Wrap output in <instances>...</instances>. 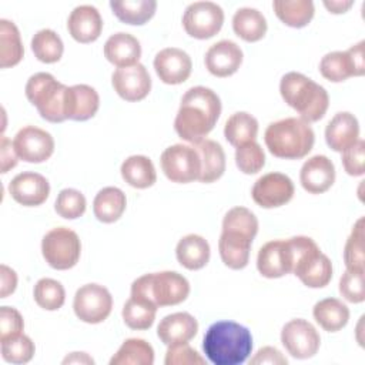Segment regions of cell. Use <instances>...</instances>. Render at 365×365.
<instances>
[{"label": "cell", "instance_id": "cell-7", "mask_svg": "<svg viewBox=\"0 0 365 365\" xmlns=\"http://www.w3.org/2000/svg\"><path fill=\"white\" fill-rule=\"evenodd\" d=\"M41 254L51 268L60 271L70 269L80 259V238L77 232L67 227L53 228L43 237Z\"/></svg>", "mask_w": 365, "mask_h": 365}, {"label": "cell", "instance_id": "cell-45", "mask_svg": "<svg viewBox=\"0 0 365 365\" xmlns=\"http://www.w3.org/2000/svg\"><path fill=\"white\" fill-rule=\"evenodd\" d=\"M235 163L244 174H255L265 164V154L261 145L255 141L242 144L235 150Z\"/></svg>", "mask_w": 365, "mask_h": 365}, {"label": "cell", "instance_id": "cell-17", "mask_svg": "<svg viewBox=\"0 0 365 365\" xmlns=\"http://www.w3.org/2000/svg\"><path fill=\"white\" fill-rule=\"evenodd\" d=\"M9 192L16 202L26 207H37L48 198L50 184L41 174L24 171L10 181Z\"/></svg>", "mask_w": 365, "mask_h": 365}, {"label": "cell", "instance_id": "cell-35", "mask_svg": "<svg viewBox=\"0 0 365 365\" xmlns=\"http://www.w3.org/2000/svg\"><path fill=\"white\" fill-rule=\"evenodd\" d=\"M110 7L114 16L125 23L141 26L147 23L155 13V0H111Z\"/></svg>", "mask_w": 365, "mask_h": 365}, {"label": "cell", "instance_id": "cell-23", "mask_svg": "<svg viewBox=\"0 0 365 365\" xmlns=\"http://www.w3.org/2000/svg\"><path fill=\"white\" fill-rule=\"evenodd\" d=\"M67 29L76 41L91 43L96 41L101 34L103 19L94 6L81 4L70 13Z\"/></svg>", "mask_w": 365, "mask_h": 365}, {"label": "cell", "instance_id": "cell-50", "mask_svg": "<svg viewBox=\"0 0 365 365\" xmlns=\"http://www.w3.org/2000/svg\"><path fill=\"white\" fill-rule=\"evenodd\" d=\"M24 321L21 314L13 307L0 308V341L23 332Z\"/></svg>", "mask_w": 365, "mask_h": 365}, {"label": "cell", "instance_id": "cell-20", "mask_svg": "<svg viewBox=\"0 0 365 365\" xmlns=\"http://www.w3.org/2000/svg\"><path fill=\"white\" fill-rule=\"evenodd\" d=\"M299 181L309 194H322L335 181V165L327 155H314L302 164Z\"/></svg>", "mask_w": 365, "mask_h": 365}, {"label": "cell", "instance_id": "cell-24", "mask_svg": "<svg viewBox=\"0 0 365 365\" xmlns=\"http://www.w3.org/2000/svg\"><path fill=\"white\" fill-rule=\"evenodd\" d=\"M197 331L198 322L188 312L170 314L164 317L157 327V335L160 341L167 346L175 344H187L197 335Z\"/></svg>", "mask_w": 365, "mask_h": 365}, {"label": "cell", "instance_id": "cell-47", "mask_svg": "<svg viewBox=\"0 0 365 365\" xmlns=\"http://www.w3.org/2000/svg\"><path fill=\"white\" fill-rule=\"evenodd\" d=\"M339 292L346 301L352 304L364 302L365 301L364 271L346 269L339 278Z\"/></svg>", "mask_w": 365, "mask_h": 365}, {"label": "cell", "instance_id": "cell-26", "mask_svg": "<svg viewBox=\"0 0 365 365\" xmlns=\"http://www.w3.org/2000/svg\"><path fill=\"white\" fill-rule=\"evenodd\" d=\"M100 107V97L96 88L87 84H76L67 88L66 114L67 120L86 121L96 115Z\"/></svg>", "mask_w": 365, "mask_h": 365}, {"label": "cell", "instance_id": "cell-37", "mask_svg": "<svg viewBox=\"0 0 365 365\" xmlns=\"http://www.w3.org/2000/svg\"><path fill=\"white\" fill-rule=\"evenodd\" d=\"M24 56L20 31L13 21L0 20V67L9 68L21 61Z\"/></svg>", "mask_w": 365, "mask_h": 365}, {"label": "cell", "instance_id": "cell-31", "mask_svg": "<svg viewBox=\"0 0 365 365\" xmlns=\"http://www.w3.org/2000/svg\"><path fill=\"white\" fill-rule=\"evenodd\" d=\"M312 315L322 329L336 332L348 324L349 309L336 298H325L314 305Z\"/></svg>", "mask_w": 365, "mask_h": 365}, {"label": "cell", "instance_id": "cell-21", "mask_svg": "<svg viewBox=\"0 0 365 365\" xmlns=\"http://www.w3.org/2000/svg\"><path fill=\"white\" fill-rule=\"evenodd\" d=\"M292 274L308 288H322L328 285L332 278V262L317 248L297 262Z\"/></svg>", "mask_w": 365, "mask_h": 365}, {"label": "cell", "instance_id": "cell-52", "mask_svg": "<svg viewBox=\"0 0 365 365\" xmlns=\"http://www.w3.org/2000/svg\"><path fill=\"white\" fill-rule=\"evenodd\" d=\"M17 154L14 151L13 143L6 137L1 135L0 138V163H1V173L6 174L9 170L17 165Z\"/></svg>", "mask_w": 365, "mask_h": 365}, {"label": "cell", "instance_id": "cell-25", "mask_svg": "<svg viewBox=\"0 0 365 365\" xmlns=\"http://www.w3.org/2000/svg\"><path fill=\"white\" fill-rule=\"evenodd\" d=\"M359 140V123L348 111L336 113L325 127V141L334 151L342 153Z\"/></svg>", "mask_w": 365, "mask_h": 365}, {"label": "cell", "instance_id": "cell-46", "mask_svg": "<svg viewBox=\"0 0 365 365\" xmlns=\"http://www.w3.org/2000/svg\"><path fill=\"white\" fill-rule=\"evenodd\" d=\"M222 230H235L241 231L252 238L258 232V220L252 211L245 207L231 208L222 220Z\"/></svg>", "mask_w": 365, "mask_h": 365}, {"label": "cell", "instance_id": "cell-22", "mask_svg": "<svg viewBox=\"0 0 365 365\" xmlns=\"http://www.w3.org/2000/svg\"><path fill=\"white\" fill-rule=\"evenodd\" d=\"M252 237L235 231L222 230L218 240V251L222 262L231 269H242L248 265Z\"/></svg>", "mask_w": 365, "mask_h": 365}, {"label": "cell", "instance_id": "cell-30", "mask_svg": "<svg viewBox=\"0 0 365 365\" xmlns=\"http://www.w3.org/2000/svg\"><path fill=\"white\" fill-rule=\"evenodd\" d=\"M125 194L117 187H104L93 201V211L98 221L111 224L117 221L125 211Z\"/></svg>", "mask_w": 365, "mask_h": 365}, {"label": "cell", "instance_id": "cell-54", "mask_svg": "<svg viewBox=\"0 0 365 365\" xmlns=\"http://www.w3.org/2000/svg\"><path fill=\"white\" fill-rule=\"evenodd\" d=\"M354 4V1L348 0V1H324V6L334 14H339V13H345L351 6Z\"/></svg>", "mask_w": 365, "mask_h": 365}, {"label": "cell", "instance_id": "cell-44", "mask_svg": "<svg viewBox=\"0 0 365 365\" xmlns=\"http://www.w3.org/2000/svg\"><path fill=\"white\" fill-rule=\"evenodd\" d=\"M86 197L76 188L61 190L54 202L56 212L66 220H76L81 217L86 212Z\"/></svg>", "mask_w": 365, "mask_h": 365}, {"label": "cell", "instance_id": "cell-12", "mask_svg": "<svg viewBox=\"0 0 365 365\" xmlns=\"http://www.w3.org/2000/svg\"><path fill=\"white\" fill-rule=\"evenodd\" d=\"M281 342L291 356L307 359L318 352L321 338L311 322L297 318L284 325L281 331Z\"/></svg>", "mask_w": 365, "mask_h": 365}, {"label": "cell", "instance_id": "cell-28", "mask_svg": "<svg viewBox=\"0 0 365 365\" xmlns=\"http://www.w3.org/2000/svg\"><path fill=\"white\" fill-rule=\"evenodd\" d=\"M192 145L201 160V173L198 181L205 184L217 181L225 171V153L222 147L217 141L208 138H204Z\"/></svg>", "mask_w": 365, "mask_h": 365}, {"label": "cell", "instance_id": "cell-15", "mask_svg": "<svg viewBox=\"0 0 365 365\" xmlns=\"http://www.w3.org/2000/svg\"><path fill=\"white\" fill-rule=\"evenodd\" d=\"M294 254L289 240H274L264 244L257 255V268L265 278H281L292 272Z\"/></svg>", "mask_w": 365, "mask_h": 365}, {"label": "cell", "instance_id": "cell-34", "mask_svg": "<svg viewBox=\"0 0 365 365\" xmlns=\"http://www.w3.org/2000/svg\"><path fill=\"white\" fill-rule=\"evenodd\" d=\"M123 180L134 188H148L157 180L153 161L145 155H131L121 164Z\"/></svg>", "mask_w": 365, "mask_h": 365}, {"label": "cell", "instance_id": "cell-49", "mask_svg": "<svg viewBox=\"0 0 365 365\" xmlns=\"http://www.w3.org/2000/svg\"><path fill=\"white\" fill-rule=\"evenodd\" d=\"M364 163H365V141L359 138L356 143H354L351 147L342 151V165L346 174L359 177V175H364L365 173Z\"/></svg>", "mask_w": 365, "mask_h": 365}, {"label": "cell", "instance_id": "cell-51", "mask_svg": "<svg viewBox=\"0 0 365 365\" xmlns=\"http://www.w3.org/2000/svg\"><path fill=\"white\" fill-rule=\"evenodd\" d=\"M251 365H287L288 359L274 346H264L251 358Z\"/></svg>", "mask_w": 365, "mask_h": 365}, {"label": "cell", "instance_id": "cell-13", "mask_svg": "<svg viewBox=\"0 0 365 365\" xmlns=\"http://www.w3.org/2000/svg\"><path fill=\"white\" fill-rule=\"evenodd\" d=\"M292 180L282 173H268L259 177L251 190L254 202L262 208H277L285 205L294 197Z\"/></svg>", "mask_w": 365, "mask_h": 365}, {"label": "cell", "instance_id": "cell-6", "mask_svg": "<svg viewBox=\"0 0 365 365\" xmlns=\"http://www.w3.org/2000/svg\"><path fill=\"white\" fill-rule=\"evenodd\" d=\"M67 86L57 81L50 73H36L26 83V97L38 114L50 123L67 120Z\"/></svg>", "mask_w": 365, "mask_h": 365}, {"label": "cell", "instance_id": "cell-10", "mask_svg": "<svg viewBox=\"0 0 365 365\" xmlns=\"http://www.w3.org/2000/svg\"><path fill=\"white\" fill-rule=\"evenodd\" d=\"M73 309L76 317L87 324H100L113 309L110 291L100 284H86L76 291Z\"/></svg>", "mask_w": 365, "mask_h": 365}, {"label": "cell", "instance_id": "cell-33", "mask_svg": "<svg viewBox=\"0 0 365 365\" xmlns=\"http://www.w3.org/2000/svg\"><path fill=\"white\" fill-rule=\"evenodd\" d=\"M272 9L284 24L294 29L308 26L315 13L311 0H275L272 1Z\"/></svg>", "mask_w": 365, "mask_h": 365}, {"label": "cell", "instance_id": "cell-5", "mask_svg": "<svg viewBox=\"0 0 365 365\" xmlns=\"http://www.w3.org/2000/svg\"><path fill=\"white\" fill-rule=\"evenodd\" d=\"M190 294V282L175 271L151 272L131 284V295L143 297L160 307L181 304Z\"/></svg>", "mask_w": 365, "mask_h": 365}, {"label": "cell", "instance_id": "cell-3", "mask_svg": "<svg viewBox=\"0 0 365 365\" xmlns=\"http://www.w3.org/2000/svg\"><path fill=\"white\" fill-rule=\"evenodd\" d=\"M279 93L284 101L307 123L321 120L329 106L327 90L309 77L297 71H289L282 76Z\"/></svg>", "mask_w": 365, "mask_h": 365}, {"label": "cell", "instance_id": "cell-8", "mask_svg": "<svg viewBox=\"0 0 365 365\" xmlns=\"http://www.w3.org/2000/svg\"><path fill=\"white\" fill-rule=\"evenodd\" d=\"M161 170L173 182L187 184L198 180L201 173V160L194 145L174 144L167 147L160 158Z\"/></svg>", "mask_w": 365, "mask_h": 365}, {"label": "cell", "instance_id": "cell-41", "mask_svg": "<svg viewBox=\"0 0 365 365\" xmlns=\"http://www.w3.org/2000/svg\"><path fill=\"white\" fill-rule=\"evenodd\" d=\"M33 294L36 304L46 311H57L66 301L64 287L53 278L38 279L34 285Z\"/></svg>", "mask_w": 365, "mask_h": 365}, {"label": "cell", "instance_id": "cell-40", "mask_svg": "<svg viewBox=\"0 0 365 365\" xmlns=\"http://www.w3.org/2000/svg\"><path fill=\"white\" fill-rule=\"evenodd\" d=\"M31 51L41 63L51 64L61 58L64 44L54 30L41 29L31 38Z\"/></svg>", "mask_w": 365, "mask_h": 365}, {"label": "cell", "instance_id": "cell-2", "mask_svg": "<svg viewBox=\"0 0 365 365\" xmlns=\"http://www.w3.org/2000/svg\"><path fill=\"white\" fill-rule=\"evenodd\" d=\"M202 349L214 365H241L252 351L248 328L234 321H217L207 329Z\"/></svg>", "mask_w": 365, "mask_h": 365}, {"label": "cell", "instance_id": "cell-16", "mask_svg": "<svg viewBox=\"0 0 365 365\" xmlns=\"http://www.w3.org/2000/svg\"><path fill=\"white\" fill-rule=\"evenodd\" d=\"M114 91L125 101H140L151 90V77L147 68L137 63L130 67L117 68L111 76Z\"/></svg>", "mask_w": 365, "mask_h": 365}, {"label": "cell", "instance_id": "cell-9", "mask_svg": "<svg viewBox=\"0 0 365 365\" xmlns=\"http://www.w3.org/2000/svg\"><path fill=\"white\" fill-rule=\"evenodd\" d=\"M364 44L365 41L362 40L345 51H332L325 54L319 61L321 76L332 83H341L349 77L364 76Z\"/></svg>", "mask_w": 365, "mask_h": 365}, {"label": "cell", "instance_id": "cell-1", "mask_svg": "<svg viewBox=\"0 0 365 365\" xmlns=\"http://www.w3.org/2000/svg\"><path fill=\"white\" fill-rule=\"evenodd\" d=\"M221 101L215 91L204 86L188 88L174 120V130L180 138L191 144L202 141L217 124Z\"/></svg>", "mask_w": 365, "mask_h": 365}, {"label": "cell", "instance_id": "cell-42", "mask_svg": "<svg viewBox=\"0 0 365 365\" xmlns=\"http://www.w3.org/2000/svg\"><path fill=\"white\" fill-rule=\"evenodd\" d=\"M364 217H361L346 242H345V248H344V261H345V267L346 269H354V271H364V262H365V254H364V238H365V231H364Z\"/></svg>", "mask_w": 365, "mask_h": 365}, {"label": "cell", "instance_id": "cell-36", "mask_svg": "<svg viewBox=\"0 0 365 365\" xmlns=\"http://www.w3.org/2000/svg\"><path fill=\"white\" fill-rule=\"evenodd\" d=\"M158 307L147 298L131 295L123 307V319L131 329H148L155 319Z\"/></svg>", "mask_w": 365, "mask_h": 365}, {"label": "cell", "instance_id": "cell-38", "mask_svg": "<svg viewBox=\"0 0 365 365\" xmlns=\"http://www.w3.org/2000/svg\"><path fill=\"white\" fill-rule=\"evenodd\" d=\"M257 134H258V121L250 113H245V111L234 113L225 121L224 137L234 147H240L242 144L255 141Z\"/></svg>", "mask_w": 365, "mask_h": 365}, {"label": "cell", "instance_id": "cell-27", "mask_svg": "<svg viewBox=\"0 0 365 365\" xmlns=\"http://www.w3.org/2000/svg\"><path fill=\"white\" fill-rule=\"evenodd\" d=\"M106 58L117 68L130 67L138 63L141 57L140 41L130 33L111 34L104 44Z\"/></svg>", "mask_w": 365, "mask_h": 365}, {"label": "cell", "instance_id": "cell-32", "mask_svg": "<svg viewBox=\"0 0 365 365\" xmlns=\"http://www.w3.org/2000/svg\"><path fill=\"white\" fill-rule=\"evenodd\" d=\"M234 33L248 41L254 43L261 40L267 33V20L261 11L251 7H241L232 17Z\"/></svg>", "mask_w": 365, "mask_h": 365}, {"label": "cell", "instance_id": "cell-18", "mask_svg": "<svg viewBox=\"0 0 365 365\" xmlns=\"http://www.w3.org/2000/svg\"><path fill=\"white\" fill-rule=\"evenodd\" d=\"M154 68L163 83L181 84L190 77L192 61L184 50L167 47L155 54Z\"/></svg>", "mask_w": 365, "mask_h": 365}, {"label": "cell", "instance_id": "cell-55", "mask_svg": "<svg viewBox=\"0 0 365 365\" xmlns=\"http://www.w3.org/2000/svg\"><path fill=\"white\" fill-rule=\"evenodd\" d=\"M63 364H94V359L90 358L86 352H73L70 356L63 359Z\"/></svg>", "mask_w": 365, "mask_h": 365}, {"label": "cell", "instance_id": "cell-43", "mask_svg": "<svg viewBox=\"0 0 365 365\" xmlns=\"http://www.w3.org/2000/svg\"><path fill=\"white\" fill-rule=\"evenodd\" d=\"M0 342H1V356L6 362L27 364L34 356V352H36L34 342L31 341V338H29L23 332L19 335L10 336L7 339H3Z\"/></svg>", "mask_w": 365, "mask_h": 365}, {"label": "cell", "instance_id": "cell-19", "mask_svg": "<svg viewBox=\"0 0 365 365\" xmlns=\"http://www.w3.org/2000/svg\"><path fill=\"white\" fill-rule=\"evenodd\" d=\"M205 67L215 77H228L237 73L242 63L241 47L231 40L214 43L205 53Z\"/></svg>", "mask_w": 365, "mask_h": 365}, {"label": "cell", "instance_id": "cell-48", "mask_svg": "<svg viewBox=\"0 0 365 365\" xmlns=\"http://www.w3.org/2000/svg\"><path fill=\"white\" fill-rule=\"evenodd\" d=\"M165 365H204L205 359L187 344L170 345L164 359Z\"/></svg>", "mask_w": 365, "mask_h": 365}, {"label": "cell", "instance_id": "cell-4", "mask_svg": "<svg viewBox=\"0 0 365 365\" xmlns=\"http://www.w3.org/2000/svg\"><path fill=\"white\" fill-rule=\"evenodd\" d=\"M264 141L274 157L298 160L312 150L315 134L305 120L299 117H287L274 121L267 127Z\"/></svg>", "mask_w": 365, "mask_h": 365}, {"label": "cell", "instance_id": "cell-29", "mask_svg": "<svg viewBox=\"0 0 365 365\" xmlns=\"http://www.w3.org/2000/svg\"><path fill=\"white\" fill-rule=\"evenodd\" d=\"M210 254L211 251L208 241L197 234H188L182 237L175 247L178 262L191 271L205 267L210 261Z\"/></svg>", "mask_w": 365, "mask_h": 365}, {"label": "cell", "instance_id": "cell-53", "mask_svg": "<svg viewBox=\"0 0 365 365\" xmlns=\"http://www.w3.org/2000/svg\"><path fill=\"white\" fill-rule=\"evenodd\" d=\"M0 272H1L0 298H7L10 294L14 292V289L17 287V274L14 269L7 267L6 264H1Z\"/></svg>", "mask_w": 365, "mask_h": 365}, {"label": "cell", "instance_id": "cell-11", "mask_svg": "<svg viewBox=\"0 0 365 365\" xmlns=\"http://www.w3.org/2000/svg\"><path fill=\"white\" fill-rule=\"evenodd\" d=\"M224 23L222 9L212 1H194L182 14V27L194 38L205 40L215 36Z\"/></svg>", "mask_w": 365, "mask_h": 365}, {"label": "cell", "instance_id": "cell-14", "mask_svg": "<svg viewBox=\"0 0 365 365\" xmlns=\"http://www.w3.org/2000/svg\"><path fill=\"white\" fill-rule=\"evenodd\" d=\"M17 157L26 163H43L54 153V138L50 133L34 125H26L13 138Z\"/></svg>", "mask_w": 365, "mask_h": 365}, {"label": "cell", "instance_id": "cell-39", "mask_svg": "<svg viewBox=\"0 0 365 365\" xmlns=\"http://www.w3.org/2000/svg\"><path fill=\"white\" fill-rule=\"evenodd\" d=\"M154 349L141 338H128L111 356L110 365H153Z\"/></svg>", "mask_w": 365, "mask_h": 365}]
</instances>
